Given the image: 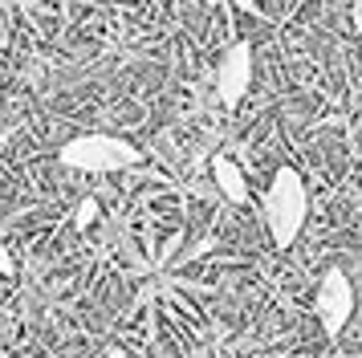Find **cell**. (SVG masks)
<instances>
[{
  "label": "cell",
  "mask_w": 362,
  "mask_h": 358,
  "mask_svg": "<svg viewBox=\"0 0 362 358\" xmlns=\"http://www.w3.org/2000/svg\"><path fill=\"white\" fill-rule=\"evenodd\" d=\"M305 216H310V192H305L301 171L297 167H277L273 179H269V192H264V228H269L273 244L289 248L301 236Z\"/></svg>",
  "instance_id": "1"
},
{
  "label": "cell",
  "mask_w": 362,
  "mask_h": 358,
  "mask_svg": "<svg viewBox=\"0 0 362 358\" xmlns=\"http://www.w3.org/2000/svg\"><path fill=\"white\" fill-rule=\"evenodd\" d=\"M57 159L74 167V171H90V175H106V171H127L134 163H143V151L131 139L118 134H74L69 143H62Z\"/></svg>",
  "instance_id": "2"
},
{
  "label": "cell",
  "mask_w": 362,
  "mask_h": 358,
  "mask_svg": "<svg viewBox=\"0 0 362 358\" xmlns=\"http://www.w3.org/2000/svg\"><path fill=\"white\" fill-rule=\"evenodd\" d=\"M354 306H358V297H354V285H350V277L346 269H326L322 277V285H317V297H313V309H317V322L326 334H342L346 322L354 318Z\"/></svg>",
  "instance_id": "3"
},
{
  "label": "cell",
  "mask_w": 362,
  "mask_h": 358,
  "mask_svg": "<svg viewBox=\"0 0 362 358\" xmlns=\"http://www.w3.org/2000/svg\"><path fill=\"white\" fill-rule=\"evenodd\" d=\"M252 86V45L248 41H232L220 57V69H216V98L224 106H240Z\"/></svg>",
  "instance_id": "4"
},
{
  "label": "cell",
  "mask_w": 362,
  "mask_h": 358,
  "mask_svg": "<svg viewBox=\"0 0 362 358\" xmlns=\"http://www.w3.org/2000/svg\"><path fill=\"white\" fill-rule=\"evenodd\" d=\"M212 179L220 195L228 200V204H248V179L240 171V163L228 159V155H212Z\"/></svg>",
  "instance_id": "5"
},
{
  "label": "cell",
  "mask_w": 362,
  "mask_h": 358,
  "mask_svg": "<svg viewBox=\"0 0 362 358\" xmlns=\"http://www.w3.org/2000/svg\"><path fill=\"white\" fill-rule=\"evenodd\" d=\"M94 220H98V200H94V195H86L82 204H78V212H74V228H78V232H86Z\"/></svg>",
  "instance_id": "6"
},
{
  "label": "cell",
  "mask_w": 362,
  "mask_h": 358,
  "mask_svg": "<svg viewBox=\"0 0 362 358\" xmlns=\"http://www.w3.org/2000/svg\"><path fill=\"white\" fill-rule=\"evenodd\" d=\"M350 25H354V33L362 37V0H350Z\"/></svg>",
  "instance_id": "7"
},
{
  "label": "cell",
  "mask_w": 362,
  "mask_h": 358,
  "mask_svg": "<svg viewBox=\"0 0 362 358\" xmlns=\"http://www.w3.org/2000/svg\"><path fill=\"white\" fill-rule=\"evenodd\" d=\"M0 273H4V277L17 273V265H13V257H8V248H4V244H0Z\"/></svg>",
  "instance_id": "8"
}]
</instances>
